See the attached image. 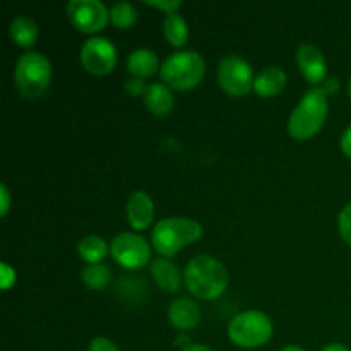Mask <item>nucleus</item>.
Masks as SVG:
<instances>
[{"label": "nucleus", "mask_w": 351, "mask_h": 351, "mask_svg": "<svg viewBox=\"0 0 351 351\" xmlns=\"http://www.w3.org/2000/svg\"><path fill=\"white\" fill-rule=\"evenodd\" d=\"M189 291L201 300H215L228 288V271L216 257L199 254L192 257L184 271Z\"/></svg>", "instance_id": "nucleus-1"}, {"label": "nucleus", "mask_w": 351, "mask_h": 351, "mask_svg": "<svg viewBox=\"0 0 351 351\" xmlns=\"http://www.w3.org/2000/svg\"><path fill=\"white\" fill-rule=\"evenodd\" d=\"M329 113V101L321 88H312L297 103L288 119V132L293 139H312L326 123Z\"/></svg>", "instance_id": "nucleus-2"}, {"label": "nucleus", "mask_w": 351, "mask_h": 351, "mask_svg": "<svg viewBox=\"0 0 351 351\" xmlns=\"http://www.w3.org/2000/svg\"><path fill=\"white\" fill-rule=\"evenodd\" d=\"M202 237V225L192 218L173 216L154 225L151 233L153 247L165 257H173L189 243L197 242Z\"/></svg>", "instance_id": "nucleus-3"}, {"label": "nucleus", "mask_w": 351, "mask_h": 351, "mask_svg": "<svg viewBox=\"0 0 351 351\" xmlns=\"http://www.w3.org/2000/svg\"><path fill=\"white\" fill-rule=\"evenodd\" d=\"M206 62L199 51L182 50L170 53L161 64L160 75L165 84L178 91H189L202 81Z\"/></svg>", "instance_id": "nucleus-4"}, {"label": "nucleus", "mask_w": 351, "mask_h": 351, "mask_svg": "<svg viewBox=\"0 0 351 351\" xmlns=\"http://www.w3.org/2000/svg\"><path fill=\"white\" fill-rule=\"evenodd\" d=\"M14 81L21 95L36 99L48 89L51 81V64L40 51H26L17 58Z\"/></svg>", "instance_id": "nucleus-5"}, {"label": "nucleus", "mask_w": 351, "mask_h": 351, "mask_svg": "<svg viewBox=\"0 0 351 351\" xmlns=\"http://www.w3.org/2000/svg\"><path fill=\"white\" fill-rule=\"evenodd\" d=\"M273 331V322L261 311L240 312L228 324L230 341L240 348H257L266 345Z\"/></svg>", "instance_id": "nucleus-6"}, {"label": "nucleus", "mask_w": 351, "mask_h": 351, "mask_svg": "<svg viewBox=\"0 0 351 351\" xmlns=\"http://www.w3.org/2000/svg\"><path fill=\"white\" fill-rule=\"evenodd\" d=\"M252 65L235 53L225 55L218 65V82L232 96H243L254 89Z\"/></svg>", "instance_id": "nucleus-7"}, {"label": "nucleus", "mask_w": 351, "mask_h": 351, "mask_svg": "<svg viewBox=\"0 0 351 351\" xmlns=\"http://www.w3.org/2000/svg\"><path fill=\"white\" fill-rule=\"evenodd\" d=\"M113 259L127 269H141L151 261V245L143 235L122 232L112 240L110 245Z\"/></svg>", "instance_id": "nucleus-8"}, {"label": "nucleus", "mask_w": 351, "mask_h": 351, "mask_svg": "<svg viewBox=\"0 0 351 351\" xmlns=\"http://www.w3.org/2000/svg\"><path fill=\"white\" fill-rule=\"evenodd\" d=\"M65 9L74 27L88 34L101 31L110 19V10L99 0H71Z\"/></svg>", "instance_id": "nucleus-9"}, {"label": "nucleus", "mask_w": 351, "mask_h": 351, "mask_svg": "<svg viewBox=\"0 0 351 351\" xmlns=\"http://www.w3.org/2000/svg\"><path fill=\"white\" fill-rule=\"evenodd\" d=\"M82 67L95 75H105L117 65V48L108 38L91 36L81 47Z\"/></svg>", "instance_id": "nucleus-10"}, {"label": "nucleus", "mask_w": 351, "mask_h": 351, "mask_svg": "<svg viewBox=\"0 0 351 351\" xmlns=\"http://www.w3.org/2000/svg\"><path fill=\"white\" fill-rule=\"evenodd\" d=\"M297 64L304 77L314 84V88H319V84L328 79V62L315 45L304 43L297 48Z\"/></svg>", "instance_id": "nucleus-11"}, {"label": "nucleus", "mask_w": 351, "mask_h": 351, "mask_svg": "<svg viewBox=\"0 0 351 351\" xmlns=\"http://www.w3.org/2000/svg\"><path fill=\"white\" fill-rule=\"evenodd\" d=\"M127 219L137 232L149 228L154 219V204L146 192L136 191L130 194L127 201Z\"/></svg>", "instance_id": "nucleus-12"}, {"label": "nucleus", "mask_w": 351, "mask_h": 351, "mask_svg": "<svg viewBox=\"0 0 351 351\" xmlns=\"http://www.w3.org/2000/svg\"><path fill=\"white\" fill-rule=\"evenodd\" d=\"M168 319L177 329H192L201 321V311L192 298L180 297L171 302L168 308Z\"/></svg>", "instance_id": "nucleus-13"}, {"label": "nucleus", "mask_w": 351, "mask_h": 351, "mask_svg": "<svg viewBox=\"0 0 351 351\" xmlns=\"http://www.w3.org/2000/svg\"><path fill=\"white\" fill-rule=\"evenodd\" d=\"M285 86H287V74H285L283 69L276 67V65L263 69L254 79V91L263 98L280 95Z\"/></svg>", "instance_id": "nucleus-14"}, {"label": "nucleus", "mask_w": 351, "mask_h": 351, "mask_svg": "<svg viewBox=\"0 0 351 351\" xmlns=\"http://www.w3.org/2000/svg\"><path fill=\"white\" fill-rule=\"evenodd\" d=\"M144 105L154 115H168L175 105L173 93L163 82H151L144 95Z\"/></svg>", "instance_id": "nucleus-15"}, {"label": "nucleus", "mask_w": 351, "mask_h": 351, "mask_svg": "<svg viewBox=\"0 0 351 351\" xmlns=\"http://www.w3.org/2000/svg\"><path fill=\"white\" fill-rule=\"evenodd\" d=\"M151 274L158 287L167 293H175L180 288V271L168 257H158L151 263Z\"/></svg>", "instance_id": "nucleus-16"}, {"label": "nucleus", "mask_w": 351, "mask_h": 351, "mask_svg": "<svg viewBox=\"0 0 351 351\" xmlns=\"http://www.w3.org/2000/svg\"><path fill=\"white\" fill-rule=\"evenodd\" d=\"M127 69L134 77H149L160 67V60L158 55L149 48H136L130 51L129 58H127Z\"/></svg>", "instance_id": "nucleus-17"}, {"label": "nucleus", "mask_w": 351, "mask_h": 351, "mask_svg": "<svg viewBox=\"0 0 351 351\" xmlns=\"http://www.w3.org/2000/svg\"><path fill=\"white\" fill-rule=\"evenodd\" d=\"M9 34L14 43L23 48H31L36 43L38 36H40V29H38V24L31 17L21 14V16H16L10 21Z\"/></svg>", "instance_id": "nucleus-18"}, {"label": "nucleus", "mask_w": 351, "mask_h": 351, "mask_svg": "<svg viewBox=\"0 0 351 351\" xmlns=\"http://www.w3.org/2000/svg\"><path fill=\"white\" fill-rule=\"evenodd\" d=\"M77 252L88 264H99L110 252L106 240L98 235H86L79 240Z\"/></svg>", "instance_id": "nucleus-19"}, {"label": "nucleus", "mask_w": 351, "mask_h": 351, "mask_svg": "<svg viewBox=\"0 0 351 351\" xmlns=\"http://www.w3.org/2000/svg\"><path fill=\"white\" fill-rule=\"evenodd\" d=\"M165 38L170 41L173 47H184L189 40V26L187 21L180 14H167L163 21Z\"/></svg>", "instance_id": "nucleus-20"}, {"label": "nucleus", "mask_w": 351, "mask_h": 351, "mask_svg": "<svg viewBox=\"0 0 351 351\" xmlns=\"http://www.w3.org/2000/svg\"><path fill=\"white\" fill-rule=\"evenodd\" d=\"M81 278L84 285L91 290H105L112 280V271L105 266V264H88L84 269L81 271Z\"/></svg>", "instance_id": "nucleus-21"}, {"label": "nucleus", "mask_w": 351, "mask_h": 351, "mask_svg": "<svg viewBox=\"0 0 351 351\" xmlns=\"http://www.w3.org/2000/svg\"><path fill=\"white\" fill-rule=\"evenodd\" d=\"M110 19L120 29H129L136 24L137 21V9L134 7V3L125 2H117L113 3L112 9H110Z\"/></svg>", "instance_id": "nucleus-22"}, {"label": "nucleus", "mask_w": 351, "mask_h": 351, "mask_svg": "<svg viewBox=\"0 0 351 351\" xmlns=\"http://www.w3.org/2000/svg\"><path fill=\"white\" fill-rule=\"evenodd\" d=\"M339 235L351 247V202L345 206L338 215Z\"/></svg>", "instance_id": "nucleus-23"}, {"label": "nucleus", "mask_w": 351, "mask_h": 351, "mask_svg": "<svg viewBox=\"0 0 351 351\" xmlns=\"http://www.w3.org/2000/svg\"><path fill=\"white\" fill-rule=\"evenodd\" d=\"M125 89H127V93H129V95H132V96H144L146 95V89H147V84H146V81H144V79H141V77H130V79H127L125 81Z\"/></svg>", "instance_id": "nucleus-24"}, {"label": "nucleus", "mask_w": 351, "mask_h": 351, "mask_svg": "<svg viewBox=\"0 0 351 351\" xmlns=\"http://www.w3.org/2000/svg\"><path fill=\"white\" fill-rule=\"evenodd\" d=\"M144 3L165 10V14H173L182 5L180 0H144Z\"/></svg>", "instance_id": "nucleus-25"}, {"label": "nucleus", "mask_w": 351, "mask_h": 351, "mask_svg": "<svg viewBox=\"0 0 351 351\" xmlns=\"http://www.w3.org/2000/svg\"><path fill=\"white\" fill-rule=\"evenodd\" d=\"M89 351H120V350L112 339L98 336V338H95L91 343H89Z\"/></svg>", "instance_id": "nucleus-26"}, {"label": "nucleus", "mask_w": 351, "mask_h": 351, "mask_svg": "<svg viewBox=\"0 0 351 351\" xmlns=\"http://www.w3.org/2000/svg\"><path fill=\"white\" fill-rule=\"evenodd\" d=\"M16 283V271L9 264H2V290H9Z\"/></svg>", "instance_id": "nucleus-27"}, {"label": "nucleus", "mask_w": 351, "mask_h": 351, "mask_svg": "<svg viewBox=\"0 0 351 351\" xmlns=\"http://www.w3.org/2000/svg\"><path fill=\"white\" fill-rule=\"evenodd\" d=\"M9 208H10V192L9 189H7V185L2 184L0 185V213H2V216L7 215Z\"/></svg>", "instance_id": "nucleus-28"}, {"label": "nucleus", "mask_w": 351, "mask_h": 351, "mask_svg": "<svg viewBox=\"0 0 351 351\" xmlns=\"http://www.w3.org/2000/svg\"><path fill=\"white\" fill-rule=\"evenodd\" d=\"M319 88L326 93V96L336 95L339 89V79L338 77H328L321 86H319Z\"/></svg>", "instance_id": "nucleus-29"}, {"label": "nucleus", "mask_w": 351, "mask_h": 351, "mask_svg": "<svg viewBox=\"0 0 351 351\" xmlns=\"http://www.w3.org/2000/svg\"><path fill=\"white\" fill-rule=\"evenodd\" d=\"M339 144H341L343 153L351 158V125L346 127L345 132L341 134V141H339Z\"/></svg>", "instance_id": "nucleus-30"}, {"label": "nucleus", "mask_w": 351, "mask_h": 351, "mask_svg": "<svg viewBox=\"0 0 351 351\" xmlns=\"http://www.w3.org/2000/svg\"><path fill=\"white\" fill-rule=\"evenodd\" d=\"M321 351H350L345 345H339V343H332V345H328L326 348H322Z\"/></svg>", "instance_id": "nucleus-31"}, {"label": "nucleus", "mask_w": 351, "mask_h": 351, "mask_svg": "<svg viewBox=\"0 0 351 351\" xmlns=\"http://www.w3.org/2000/svg\"><path fill=\"white\" fill-rule=\"evenodd\" d=\"M184 351H213V350L206 345H189Z\"/></svg>", "instance_id": "nucleus-32"}, {"label": "nucleus", "mask_w": 351, "mask_h": 351, "mask_svg": "<svg viewBox=\"0 0 351 351\" xmlns=\"http://www.w3.org/2000/svg\"><path fill=\"white\" fill-rule=\"evenodd\" d=\"M281 351H305L304 348H300V346H295V345H288V346H285L283 350Z\"/></svg>", "instance_id": "nucleus-33"}, {"label": "nucleus", "mask_w": 351, "mask_h": 351, "mask_svg": "<svg viewBox=\"0 0 351 351\" xmlns=\"http://www.w3.org/2000/svg\"><path fill=\"white\" fill-rule=\"evenodd\" d=\"M348 95H350V99H351V77H350V82H348Z\"/></svg>", "instance_id": "nucleus-34"}]
</instances>
